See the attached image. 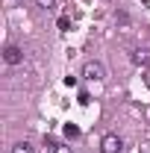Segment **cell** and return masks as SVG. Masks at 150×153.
<instances>
[{"mask_svg":"<svg viewBox=\"0 0 150 153\" xmlns=\"http://www.w3.org/2000/svg\"><path fill=\"white\" fill-rule=\"evenodd\" d=\"M82 76L85 79H106V68L100 65V62H85V68H82Z\"/></svg>","mask_w":150,"mask_h":153,"instance_id":"cell-1","label":"cell"},{"mask_svg":"<svg viewBox=\"0 0 150 153\" xmlns=\"http://www.w3.org/2000/svg\"><path fill=\"white\" fill-rule=\"evenodd\" d=\"M3 62H6V65H21V62H24V50H21L18 44H6Z\"/></svg>","mask_w":150,"mask_h":153,"instance_id":"cell-2","label":"cell"},{"mask_svg":"<svg viewBox=\"0 0 150 153\" xmlns=\"http://www.w3.org/2000/svg\"><path fill=\"white\" fill-rule=\"evenodd\" d=\"M100 150H103V153H121V138H118L115 133L103 135V141H100Z\"/></svg>","mask_w":150,"mask_h":153,"instance_id":"cell-3","label":"cell"},{"mask_svg":"<svg viewBox=\"0 0 150 153\" xmlns=\"http://www.w3.org/2000/svg\"><path fill=\"white\" fill-rule=\"evenodd\" d=\"M130 59H132V65H141V68H147L150 65V50H144V47H135L130 53Z\"/></svg>","mask_w":150,"mask_h":153,"instance_id":"cell-4","label":"cell"},{"mask_svg":"<svg viewBox=\"0 0 150 153\" xmlns=\"http://www.w3.org/2000/svg\"><path fill=\"white\" fill-rule=\"evenodd\" d=\"M47 153H71V147L56 141V138H47Z\"/></svg>","mask_w":150,"mask_h":153,"instance_id":"cell-5","label":"cell"},{"mask_svg":"<svg viewBox=\"0 0 150 153\" xmlns=\"http://www.w3.org/2000/svg\"><path fill=\"white\" fill-rule=\"evenodd\" d=\"M62 133H65V138H76V135H79V127H76V124H65Z\"/></svg>","mask_w":150,"mask_h":153,"instance_id":"cell-6","label":"cell"},{"mask_svg":"<svg viewBox=\"0 0 150 153\" xmlns=\"http://www.w3.org/2000/svg\"><path fill=\"white\" fill-rule=\"evenodd\" d=\"M12 153H36V150H33V144H30V141H18V144L12 147Z\"/></svg>","mask_w":150,"mask_h":153,"instance_id":"cell-7","label":"cell"},{"mask_svg":"<svg viewBox=\"0 0 150 153\" xmlns=\"http://www.w3.org/2000/svg\"><path fill=\"white\" fill-rule=\"evenodd\" d=\"M56 24H59V30H62V33H68V30H71V18H68V15H62Z\"/></svg>","mask_w":150,"mask_h":153,"instance_id":"cell-8","label":"cell"},{"mask_svg":"<svg viewBox=\"0 0 150 153\" xmlns=\"http://www.w3.org/2000/svg\"><path fill=\"white\" fill-rule=\"evenodd\" d=\"M36 6H38V9H53L56 0H36Z\"/></svg>","mask_w":150,"mask_h":153,"instance_id":"cell-9","label":"cell"},{"mask_svg":"<svg viewBox=\"0 0 150 153\" xmlns=\"http://www.w3.org/2000/svg\"><path fill=\"white\" fill-rule=\"evenodd\" d=\"M88 100H91V97H88V91H79V103H82V106H88Z\"/></svg>","mask_w":150,"mask_h":153,"instance_id":"cell-10","label":"cell"},{"mask_svg":"<svg viewBox=\"0 0 150 153\" xmlns=\"http://www.w3.org/2000/svg\"><path fill=\"white\" fill-rule=\"evenodd\" d=\"M141 153H150V141H147V144H144V150H141Z\"/></svg>","mask_w":150,"mask_h":153,"instance_id":"cell-11","label":"cell"}]
</instances>
